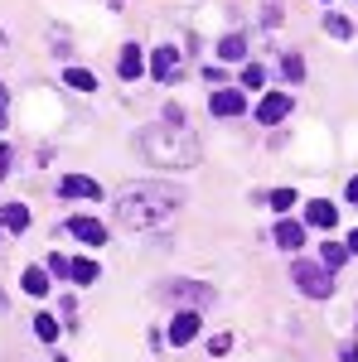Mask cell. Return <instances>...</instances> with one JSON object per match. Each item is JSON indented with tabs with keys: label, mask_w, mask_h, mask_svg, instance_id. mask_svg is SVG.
Instances as JSON below:
<instances>
[{
	"label": "cell",
	"mask_w": 358,
	"mask_h": 362,
	"mask_svg": "<svg viewBox=\"0 0 358 362\" xmlns=\"http://www.w3.org/2000/svg\"><path fill=\"white\" fill-rule=\"evenodd\" d=\"M179 208H184V189L160 184V179H145V184H131L116 194V218H121V227H136V232L169 223Z\"/></svg>",
	"instance_id": "cell-1"
},
{
	"label": "cell",
	"mask_w": 358,
	"mask_h": 362,
	"mask_svg": "<svg viewBox=\"0 0 358 362\" xmlns=\"http://www.w3.org/2000/svg\"><path fill=\"white\" fill-rule=\"evenodd\" d=\"M136 150L160 169H194L198 165V140H194L189 121H160V126H145L136 136Z\"/></svg>",
	"instance_id": "cell-2"
},
{
	"label": "cell",
	"mask_w": 358,
	"mask_h": 362,
	"mask_svg": "<svg viewBox=\"0 0 358 362\" xmlns=\"http://www.w3.org/2000/svg\"><path fill=\"white\" fill-rule=\"evenodd\" d=\"M296 285H301V295H310V300H330L334 295V276L325 266H315V261H296Z\"/></svg>",
	"instance_id": "cell-3"
},
{
	"label": "cell",
	"mask_w": 358,
	"mask_h": 362,
	"mask_svg": "<svg viewBox=\"0 0 358 362\" xmlns=\"http://www.w3.org/2000/svg\"><path fill=\"white\" fill-rule=\"evenodd\" d=\"M165 300H174V305H194V309H203V305H213L218 295H213V285H198V280H179V285H169V290H165Z\"/></svg>",
	"instance_id": "cell-4"
},
{
	"label": "cell",
	"mask_w": 358,
	"mask_h": 362,
	"mask_svg": "<svg viewBox=\"0 0 358 362\" xmlns=\"http://www.w3.org/2000/svg\"><path fill=\"white\" fill-rule=\"evenodd\" d=\"M58 194H63V198H87V203H97V198H102V184H97V179H87V174H63V179H58Z\"/></svg>",
	"instance_id": "cell-5"
},
{
	"label": "cell",
	"mask_w": 358,
	"mask_h": 362,
	"mask_svg": "<svg viewBox=\"0 0 358 362\" xmlns=\"http://www.w3.org/2000/svg\"><path fill=\"white\" fill-rule=\"evenodd\" d=\"M286 112H291V92H267V97L257 102V121H262V126H276Z\"/></svg>",
	"instance_id": "cell-6"
},
{
	"label": "cell",
	"mask_w": 358,
	"mask_h": 362,
	"mask_svg": "<svg viewBox=\"0 0 358 362\" xmlns=\"http://www.w3.org/2000/svg\"><path fill=\"white\" fill-rule=\"evenodd\" d=\"M194 338H198V314H194V309L174 314V319H169V343L184 348V343H194Z\"/></svg>",
	"instance_id": "cell-7"
},
{
	"label": "cell",
	"mask_w": 358,
	"mask_h": 362,
	"mask_svg": "<svg viewBox=\"0 0 358 362\" xmlns=\"http://www.w3.org/2000/svg\"><path fill=\"white\" fill-rule=\"evenodd\" d=\"M68 232H73L78 242H87V247H102V242H107V227L97 223V218H73Z\"/></svg>",
	"instance_id": "cell-8"
},
{
	"label": "cell",
	"mask_w": 358,
	"mask_h": 362,
	"mask_svg": "<svg viewBox=\"0 0 358 362\" xmlns=\"http://www.w3.org/2000/svg\"><path fill=\"white\" fill-rule=\"evenodd\" d=\"M242 107H247V102H242V92H228V87L208 97V112H213V116H242Z\"/></svg>",
	"instance_id": "cell-9"
},
{
	"label": "cell",
	"mask_w": 358,
	"mask_h": 362,
	"mask_svg": "<svg viewBox=\"0 0 358 362\" xmlns=\"http://www.w3.org/2000/svg\"><path fill=\"white\" fill-rule=\"evenodd\" d=\"M150 73H155L160 83H169V78L179 73V49H155V54H150Z\"/></svg>",
	"instance_id": "cell-10"
},
{
	"label": "cell",
	"mask_w": 358,
	"mask_h": 362,
	"mask_svg": "<svg viewBox=\"0 0 358 362\" xmlns=\"http://www.w3.org/2000/svg\"><path fill=\"white\" fill-rule=\"evenodd\" d=\"M305 223H310V227H334V223H339V208H334L330 198H315V203L305 208Z\"/></svg>",
	"instance_id": "cell-11"
},
{
	"label": "cell",
	"mask_w": 358,
	"mask_h": 362,
	"mask_svg": "<svg viewBox=\"0 0 358 362\" xmlns=\"http://www.w3.org/2000/svg\"><path fill=\"white\" fill-rule=\"evenodd\" d=\"M276 242H281L286 251L305 247V223H296V218H286V223H276Z\"/></svg>",
	"instance_id": "cell-12"
},
{
	"label": "cell",
	"mask_w": 358,
	"mask_h": 362,
	"mask_svg": "<svg viewBox=\"0 0 358 362\" xmlns=\"http://www.w3.org/2000/svg\"><path fill=\"white\" fill-rule=\"evenodd\" d=\"M140 68H145L140 49H136V44H126V49H121V58H116V73H121V78L131 83V78H140Z\"/></svg>",
	"instance_id": "cell-13"
},
{
	"label": "cell",
	"mask_w": 358,
	"mask_h": 362,
	"mask_svg": "<svg viewBox=\"0 0 358 362\" xmlns=\"http://www.w3.org/2000/svg\"><path fill=\"white\" fill-rule=\"evenodd\" d=\"M218 58L223 63H242V58H247V39H242V34H228L218 44Z\"/></svg>",
	"instance_id": "cell-14"
},
{
	"label": "cell",
	"mask_w": 358,
	"mask_h": 362,
	"mask_svg": "<svg viewBox=\"0 0 358 362\" xmlns=\"http://www.w3.org/2000/svg\"><path fill=\"white\" fill-rule=\"evenodd\" d=\"M20 285H25V295H34V300H39V295H49V271H44V266H29Z\"/></svg>",
	"instance_id": "cell-15"
},
{
	"label": "cell",
	"mask_w": 358,
	"mask_h": 362,
	"mask_svg": "<svg viewBox=\"0 0 358 362\" xmlns=\"http://www.w3.org/2000/svg\"><path fill=\"white\" fill-rule=\"evenodd\" d=\"M68 280H78V285H92V280H97V261H87V256L68 261Z\"/></svg>",
	"instance_id": "cell-16"
},
{
	"label": "cell",
	"mask_w": 358,
	"mask_h": 362,
	"mask_svg": "<svg viewBox=\"0 0 358 362\" xmlns=\"http://www.w3.org/2000/svg\"><path fill=\"white\" fill-rule=\"evenodd\" d=\"M0 223L10 227V232H25V227H29V208H20V203H5V213H0Z\"/></svg>",
	"instance_id": "cell-17"
},
{
	"label": "cell",
	"mask_w": 358,
	"mask_h": 362,
	"mask_svg": "<svg viewBox=\"0 0 358 362\" xmlns=\"http://www.w3.org/2000/svg\"><path fill=\"white\" fill-rule=\"evenodd\" d=\"M242 87H247V92L267 87V68H262V63H247V68H242Z\"/></svg>",
	"instance_id": "cell-18"
},
{
	"label": "cell",
	"mask_w": 358,
	"mask_h": 362,
	"mask_svg": "<svg viewBox=\"0 0 358 362\" xmlns=\"http://www.w3.org/2000/svg\"><path fill=\"white\" fill-rule=\"evenodd\" d=\"M63 78H68V87H78V92H92V87H97V78H92L87 68H68Z\"/></svg>",
	"instance_id": "cell-19"
},
{
	"label": "cell",
	"mask_w": 358,
	"mask_h": 362,
	"mask_svg": "<svg viewBox=\"0 0 358 362\" xmlns=\"http://www.w3.org/2000/svg\"><path fill=\"white\" fill-rule=\"evenodd\" d=\"M320 256H325L320 266H325V271H334V266H344V261H349V247H339V242H330V247L320 251Z\"/></svg>",
	"instance_id": "cell-20"
},
{
	"label": "cell",
	"mask_w": 358,
	"mask_h": 362,
	"mask_svg": "<svg viewBox=\"0 0 358 362\" xmlns=\"http://www.w3.org/2000/svg\"><path fill=\"white\" fill-rule=\"evenodd\" d=\"M34 334L44 338V343H54V338H58V319H54V314H39V319H34Z\"/></svg>",
	"instance_id": "cell-21"
},
{
	"label": "cell",
	"mask_w": 358,
	"mask_h": 362,
	"mask_svg": "<svg viewBox=\"0 0 358 362\" xmlns=\"http://www.w3.org/2000/svg\"><path fill=\"white\" fill-rule=\"evenodd\" d=\"M325 29H330L334 39H349V34H354V25H349L344 15H330V20H325Z\"/></svg>",
	"instance_id": "cell-22"
},
{
	"label": "cell",
	"mask_w": 358,
	"mask_h": 362,
	"mask_svg": "<svg viewBox=\"0 0 358 362\" xmlns=\"http://www.w3.org/2000/svg\"><path fill=\"white\" fill-rule=\"evenodd\" d=\"M281 73H286L291 83H301V78H305V63H301V58H296V54H291V58H286V63H281Z\"/></svg>",
	"instance_id": "cell-23"
},
{
	"label": "cell",
	"mask_w": 358,
	"mask_h": 362,
	"mask_svg": "<svg viewBox=\"0 0 358 362\" xmlns=\"http://www.w3.org/2000/svg\"><path fill=\"white\" fill-rule=\"evenodd\" d=\"M267 203H272V208H296V194H291V189H276Z\"/></svg>",
	"instance_id": "cell-24"
},
{
	"label": "cell",
	"mask_w": 358,
	"mask_h": 362,
	"mask_svg": "<svg viewBox=\"0 0 358 362\" xmlns=\"http://www.w3.org/2000/svg\"><path fill=\"white\" fill-rule=\"evenodd\" d=\"M228 348H233V334H218V338H213V343H208V353H213V358H223Z\"/></svg>",
	"instance_id": "cell-25"
},
{
	"label": "cell",
	"mask_w": 358,
	"mask_h": 362,
	"mask_svg": "<svg viewBox=\"0 0 358 362\" xmlns=\"http://www.w3.org/2000/svg\"><path fill=\"white\" fill-rule=\"evenodd\" d=\"M0 174H10V145H0Z\"/></svg>",
	"instance_id": "cell-26"
},
{
	"label": "cell",
	"mask_w": 358,
	"mask_h": 362,
	"mask_svg": "<svg viewBox=\"0 0 358 362\" xmlns=\"http://www.w3.org/2000/svg\"><path fill=\"white\" fill-rule=\"evenodd\" d=\"M349 203L358 208V179H349Z\"/></svg>",
	"instance_id": "cell-27"
},
{
	"label": "cell",
	"mask_w": 358,
	"mask_h": 362,
	"mask_svg": "<svg viewBox=\"0 0 358 362\" xmlns=\"http://www.w3.org/2000/svg\"><path fill=\"white\" fill-rule=\"evenodd\" d=\"M344 247H349V251H358V232H349V242H344Z\"/></svg>",
	"instance_id": "cell-28"
},
{
	"label": "cell",
	"mask_w": 358,
	"mask_h": 362,
	"mask_svg": "<svg viewBox=\"0 0 358 362\" xmlns=\"http://www.w3.org/2000/svg\"><path fill=\"white\" fill-rule=\"evenodd\" d=\"M0 102H5V87H0Z\"/></svg>",
	"instance_id": "cell-29"
},
{
	"label": "cell",
	"mask_w": 358,
	"mask_h": 362,
	"mask_svg": "<svg viewBox=\"0 0 358 362\" xmlns=\"http://www.w3.org/2000/svg\"><path fill=\"white\" fill-rule=\"evenodd\" d=\"M0 126H5V112H0Z\"/></svg>",
	"instance_id": "cell-30"
}]
</instances>
